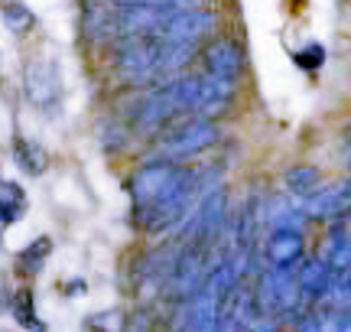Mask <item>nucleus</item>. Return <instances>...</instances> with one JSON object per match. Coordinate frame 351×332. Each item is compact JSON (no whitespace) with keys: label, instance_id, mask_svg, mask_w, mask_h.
I'll use <instances>...</instances> for the list:
<instances>
[{"label":"nucleus","instance_id":"6e6552de","mask_svg":"<svg viewBox=\"0 0 351 332\" xmlns=\"http://www.w3.org/2000/svg\"><path fill=\"white\" fill-rule=\"evenodd\" d=\"M202 62L208 69V75L241 85V75H244V49H241L234 39H228V36L208 39L205 49H202Z\"/></svg>","mask_w":351,"mask_h":332},{"label":"nucleus","instance_id":"6ab92c4d","mask_svg":"<svg viewBox=\"0 0 351 332\" xmlns=\"http://www.w3.org/2000/svg\"><path fill=\"white\" fill-rule=\"evenodd\" d=\"M293 62L300 65L302 72H319L326 65V46L322 43H309V46L293 52Z\"/></svg>","mask_w":351,"mask_h":332},{"label":"nucleus","instance_id":"2eb2a0df","mask_svg":"<svg viewBox=\"0 0 351 332\" xmlns=\"http://www.w3.org/2000/svg\"><path fill=\"white\" fill-rule=\"evenodd\" d=\"M85 332H130V313L124 307H104L82 316Z\"/></svg>","mask_w":351,"mask_h":332},{"label":"nucleus","instance_id":"7ed1b4c3","mask_svg":"<svg viewBox=\"0 0 351 332\" xmlns=\"http://www.w3.org/2000/svg\"><path fill=\"white\" fill-rule=\"evenodd\" d=\"M23 95L36 111L52 115L62 102V69L52 56H36L23 65Z\"/></svg>","mask_w":351,"mask_h":332},{"label":"nucleus","instance_id":"39448f33","mask_svg":"<svg viewBox=\"0 0 351 332\" xmlns=\"http://www.w3.org/2000/svg\"><path fill=\"white\" fill-rule=\"evenodd\" d=\"M173 117H182L179 115V91H176V78L166 82L163 88H156L153 95H147L143 102L137 104L134 111V130L137 134H160L163 128H169Z\"/></svg>","mask_w":351,"mask_h":332},{"label":"nucleus","instance_id":"9b49d317","mask_svg":"<svg viewBox=\"0 0 351 332\" xmlns=\"http://www.w3.org/2000/svg\"><path fill=\"white\" fill-rule=\"evenodd\" d=\"M49 257H52V238L49 235H36L26 248L16 251V257H13V270H16L20 281H33V277H39V274L46 270Z\"/></svg>","mask_w":351,"mask_h":332},{"label":"nucleus","instance_id":"f03ea898","mask_svg":"<svg viewBox=\"0 0 351 332\" xmlns=\"http://www.w3.org/2000/svg\"><path fill=\"white\" fill-rule=\"evenodd\" d=\"M218 143V124L208 117H186L179 124H169L166 134L156 141L153 160H169V163H186L192 156H202Z\"/></svg>","mask_w":351,"mask_h":332},{"label":"nucleus","instance_id":"4be33fe9","mask_svg":"<svg viewBox=\"0 0 351 332\" xmlns=\"http://www.w3.org/2000/svg\"><path fill=\"white\" fill-rule=\"evenodd\" d=\"M348 143H351V128H348Z\"/></svg>","mask_w":351,"mask_h":332},{"label":"nucleus","instance_id":"412c9836","mask_svg":"<svg viewBox=\"0 0 351 332\" xmlns=\"http://www.w3.org/2000/svg\"><path fill=\"white\" fill-rule=\"evenodd\" d=\"M345 307H351V296H348V300H345Z\"/></svg>","mask_w":351,"mask_h":332},{"label":"nucleus","instance_id":"a211bd4d","mask_svg":"<svg viewBox=\"0 0 351 332\" xmlns=\"http://www.w3.org/2000/svg\"><path fill=\"white\" fill-rule=\"evenodd\" d=\"M322 332H351V307H326L315 309Z\"/></svg>","mask_w":351,"mask_h":332},{"label":"nucleus","instance_id":"aec40b11","mask_svg":"<svg viewBox=\"0 0 351 332\" xmlns=\"http://www.w3.org/2000/svg\"><path fill=\"white\" fill-rule=\"evenodd\" d=\"M82 294H88V281H82V277L69 281V287H65V296H82Z\"/></svg>","mask_w":351,"mask_h":332},{"label":"nucleus","instance_id":"423d86ee","mask_svg":"<svg viewBox=\"0 0 351 332\" xmlns=\"http://www.w3.org/2000/svg\"><path fill=\"white\" fill-rule=\"evenodd\" d=\"M261 254L267 270H296L306 257V235L293 228H270L261 238Z\"/></svg>","mask_w":351,"mask_h":332},{"label":"nucleus","instance_id":"9d476101","mask_svg":"<svg viewBox=\"0 0 351 332\" xmlns=\"http://www.w3.org/2000/svg\"><path fill=\"white\" fill-rule=\"evenodd\" d=\"M296 283H300L302 303H322L332 287V268L322 254L315 257H302L300 268H296Z\"/></svg>","mask_w":351,"mask_h":332},{"label":"nucleus","instance_id":"ddd939ff","mask_svg":"<svg viewBox=\"0 0 351 332\" xmlns=\"http://www.w3.org/2000/svg\"><path fill=\"white\" fill-rule=\"evenodd\" d=\"M10 154H13V163L20 166V173H26V176H43L49 169V154L43 150V143L29 141L23 134H13Z\"/></svg>","mask_w":351,"mask_h":332},{"label":"nucleus","instance_id":"4468645a","mask_svg":"<svg viewBox=\"0 0 351 332\" xmlns=\"http://www.w3.org/2000/svg\"><path fill=\"white\" fill-rule=\"evenodd\" d=\"M322 169L319 166H309V163H300V166H289L283 173V186H287V195L293 199H309L313 192L322 189Z\"/></svg>","mask_w":351,"mask_h":332},{"label":"nucleus","instance_id":"20e7f679","mask_svg":"<svg viewBox=\"0 0 351 332\" xmlns=\"http://www.w3.org/2000/svg\"><path fill=\"white\" fill-rule=\"evenodd\" d=\"M160 56L163 43L156 36H127L114 46V69L127 82H143L160 72Z\"/></svg>","mask_w":351,"mask_h":332},{"label":"nucleus","instance_id":"f8f14e48","mask_svg":"<svg viewBox=\"0 0 351 332\" xmlns=\"http://www.w3.org/2000/svg\"><path fill=\"white\" fill-rule=\"evenodd\" d=\"M7 309H10V316L16 320L20 329H26V332H49V326L39 320L36 294H33V287H29V283H23V287H16V290H13Z\"/></svg>","mask_w":351,"mask_h":332},{"label":"nucleus","instance_id":"f3484780","mask_svg":"<svg viewBox=\"0 0 351 332\" xmlns=\"http://www.w3.org/2000/svg\"><path fill=\"white\" fill-rule=\"evenodd\" d=\"M0 20H3V29L13 33V36H26L36 29V13L26 7L23 0H3L0 3Z\"/></svg>","mask_w":351,"mask_h":332},{"label":"nucleus","instance_id":"1a4fd4ad","mask_svg":"<svg viewBox=\"0 0 351 332\" xmlns=\"http://www.w3.org/2000/svg\"><path fill=\"white\" fill-rule=\"evenodd\" d=\"M348 205H351V179H345V182H332V186L322 182V189L313 192L302 202V212H306L309 222H332V218L345 215Z\"/></svg>","mask_w":351,"mask_h":332},{"label":"nucleus","instance_id":"dca6fc26","mask_svg":"<svg viewBox=\"0 0 351 332\" xmlns=\"http://www.w3.org/2000/svg\"><path fill=\"white\" fill-rule=\"evenodd\" d=\"M23 215H26V192L10 179H0V228L16 225Z\"/></svg>","mask_w":351,"mask_h":332},{"label":"nucleus","instance_id":"f257e3e1","mask_svg":"<svg viewBox=\"0 0 351 332\" xmlns=\"http://www.w3.org/2000/svg\"><path fill=\"white\" fill-rule=\"evenodd\" d=\"M192 176V169L186 163H169V160H147L137 166V173L130 176V202L134 212L160 205L166 199H173Z\"/></svg>","mask_w":351,"mask_h":332},{"label":"nucleus","instance_id":"0eeeda50","mask_svg":"<svg viewBox=\"0 0 351 332\" xmlns=\"http://www.w3.org/2000/svg\"><path fill=\"white\" fill-rule=\"evenodd\" d=\"M215 23H218V16L212 10L192 7V10L173 13L169 23L160 33H153V36L160 39V43H192V46H199L202 39H208L215 33Z\"/></svg>","mask_w":351,"mask_h":332}]
</instances>
